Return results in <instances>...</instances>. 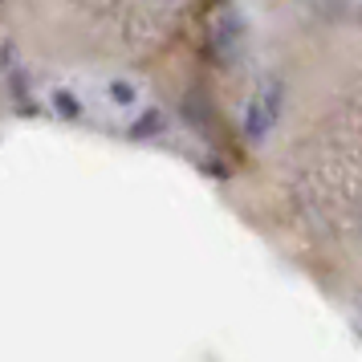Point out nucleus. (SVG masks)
Wrapping results in <instances>:
<instances>
[{
	"label": "nucleus",
	"instance_id": "nucleus-1",
	"mask_svg": "<svg viewBox=\"0 0 362 362\" xmlns=\"http://www.w3.org/2000/svg\"><path fill=\"white\" fill-rule=\"evenodd\" d=\"M273 118H277V94L269 98V94H257L252 106H248V134H264L273 127Z\"/></svg>",
	"mask_w": 362,
	"mask_h": 362
}]
</instances>
